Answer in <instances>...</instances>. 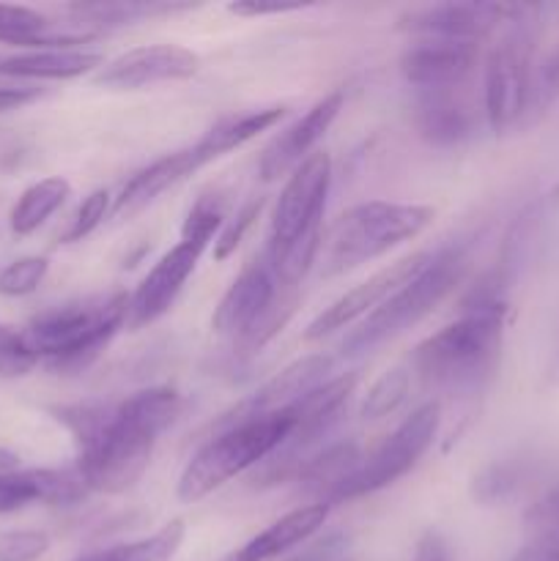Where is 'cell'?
I'll return each instance as SVG.
<instances>
[{
	"mask_svg": "<svg viewBox=\"0 0 559 561\" xmlns=\"http://www.w3.org/2000/svg\"><path fill=\"white\" fill-rule=\"evenodd\" d=\"M38 365V354L33 351L25 332L0 323V376L22 378Z\"/></svg>",
	"mask_w": 559,
	"mask_h": 561,
	"instance_id": "obj_30",
	"label": "cell"
},
{
	"mask_svg": "<svg viewBox=\"0 0 559 561\" xmlns=\"http://www.w3.org/2000/svg\"><path fill=\"white\" fill-rule=\"evenodd\" d=\"M360 447H356L354 442L329 444V447H323L321 453L312 455V458L301 466L296 480H299L301 493L316 496V502L329 504L334 491L360 469Z\"/></svg>",
	"mask_w": 559,
	"mask_h": 561,
	"instance_id": "obj_23",
	"label": "cell"
},
{
	"mask_svg": "<svg viewBox=\"0 0 559 561\" xmlns=\"http://www.w3.org/2000/svg\"><path fill=\"white\" fill-rule=\"evenodd\" d=\"M129 310V296L110 294L77 305L55 307L42 312L25 329L38 362L49 370H80L88 367L104 345L121 332Z\"/></svg>",
	"mask_w": 559,
	"mask_h": 561,
	"instance_id": "obj_5",
	"label": "cell"
},
{
	"mask_svg": "<svg viewBox=\"0 0 559 561\" xmlns=\"http://www.w3.org/2000/svg\"><path fill=\"white\" fill-rule=\"evenodd\" d=\"M285 107L283 104H274V107H263V110H250V113L241 115H230V118L217 121L201 140L195 142V153L201 157L203 164L214 162V159L225 157V153L236 151L244 142L255 140L261 131L272 129L277 121H283Z\"/></svg>",
	"mask_w": 559,
	"mask_h": 561,
	"instance_id": "obj_22",
	"label": "cell"
},
{
	"mask_svg": "<svg viewBox=\"0 0 559 561\" xmlns=\"http://www.w3.org/2000/svg\"><path fill=\"white\" fill-rule=\"evenodd\" d=\"M414 561H449V551L444 537L438 535V531H425L422 540L417 542Z\"/></svg>",
	"mask_w": 559,
	"mask_h": 561,
	"instance_id": "obj_41",
	"label": "cell"
},
{
	"mask_svg": "<svg viewBox=\"0 0 559 561\" xmlns=\"http://www.w3.org/2000/svg\"><path fill=\"white\" fill-rule=\"evenodd\" d=\"M310 3H288V0H239V3H228V11L236 16H266V14H290V11H301Z\"/></svg>",
	"mask_w": 559,
	"mask_h": 561,
	"instance_id": "obj_40",
	"label": "cell"
},
{
	"mask_svg": "<svg viewBox=\"0 0 559 561\" xmlns=\"http://www.w3.org/2000/svg\"><path fill=\"white\" fill-rule=\"evenodd\" d=\"M47 16L38 14V11L27 9V5H5L0 3V42L11 44L22 36H31V33L47 27Z\"/></svg>",
	"mask_w": 559,
	"mask_h": 561,
	"instance_id": "obj_35",
	"label": "cell"
},
{
	"mask_svg": "<svg viewBox=\"0 0 559 561\" xmlns=\"http://www.w3.org/2000/svg\"><path fill=\"white\" fill-rule=\"evenodd\" d=\"M201 168L203 162L192 146L184 148V151H173L168 153V157L157 159V162L142 168L140 173H135L129 181H126V186L113 201V217L124 219V217H132V214L142 211V208L151 206L162 192H168L170 186L181 184L186 175H192Z\"/></svg>",
	"mask_w": 559,
	"mask_h": 561,
	"instance_id": "obj_19",
	"label": "cell"
},
{
	"mask_svg": "<svg viewBox=\"0 0 559 561\" xmlns=\"http://www.w3.org/2000/svg\"><path fill=\"white\" fill-rule=\"evenodd\" d=\"M179 411L181 394L170 387L142 389L121 403L104 405L99 425L77 444V471L88 491H129L148 469L159 436Z\"/></svg>",
	"mask_w": 559,
	"mask_h": 561,
	"instance_id": "obj_1",
	"label": "cell"
},
{
	"mask_svg": "<svg viewBox=\"0 0 559 561\" xmlns=\"http://www.w3.org/2000/svg\"><path fill=\"white\" fill-rule=\"evenodd\" d=\"M334 359L327 354H312L305 359L290 362L288 367L277 373L274 378H269L263 387H258V392H252L250 398L241 400L236 409H230L228 414H223V420L212 427H225L236 425V422L255 420V416H269L280 414V411L290 409L294 403H299L301 398L312 392V389L323 387L329 381V373H332Z\"/></svg>",
	"mask_w": 559,
	"mask_h": 561,
	"instance_id": "obj_14",
	"label": "cell"
},
{
	"mask_svg": "<svg viewBox=\"0 0 559 561\" xmlns=\"http://www.w3.org/2000/svg\"><path fill=\"white\" fill-rule=\"evenodd\" d=\"M504 307L499 288H480L466 301L464 316L417 345L411 370L436 389H480L493 373L504 334Z\"/></svg>",
	"mask_w": 559,
	"mask_h": 561,
	"instance_id": "obj_2",
	"label": "cell"
},
{
	"mask_svg": "<svg viewBox=\"0 0 559 561\" xmlns=\"http://www.w3.org/2000/svg\"><path fill=\"white\" fill-rule=\"evenodd\" d=\"M206 241L197 239H181L179 244L170 252H164L159 257L157 266L142 277V283L137 285L135 294L129 296V310H126V327L129 329H142L148 323L159 321L164 312L173 307V301L179 299L181 288H184L186 279L195 272L197 261L206 252Z\"/></svg>",
	"mask_w": 559,
	"mask_h": 561,
	"instance_id": "obj_12",
	"label": "cell"
},
{
	"mask_svg": "<svg viewBox=\"0 0 559 561\" xmlns=\"http://www.w3.org/2000/svg\"><path fill=\"white\" fill-rule=\"evenodd\" d=\"M277 296V279H274L266 255H261L258 261L247 263L239 277L233 279V285L225 290L217 310H214L212 329L223 337H233L241 343L266 318Z\"/></svg>",
	"mask_w": 559,
	"mask_h": 561,
	"instance_id": "obj_15",
	"label": "cell"
},
{
	"mask_svg": "<svg viewBox=\"0 0 559 561\" xmlns=\"http://www.w3.org/2000/svg\"><path fill=\"white\" fill-rule=\"evenodd\" d=\"M38 88H20V85H0V115L20 110L25 104L36 102Z\"/></svg>",
	"mask_w": 559,
	"mask_h": 561,
	"instance_id": "obj_42",
	"label": "cell"
},
{
	"mask_svg": "<svg viewBox=\"0 0 559 561\" xmlns=\"http://www.w3.org/2000/svg\"><path fill=\"white\" fill-rule=\"evenodd\" d=\"M427 261H431V252H417V255L400 257V261L389 263L387 268H381V272H376L373 277H367L365 283L351 288L349 294L340 296L338 301H332L321 316L312 318L305 337L321 340L327 337V334L338 332V329H345L349 323H354L356 318L370 316V312L376 310L378 305H384L400 285H406L411 277H417V274L425 268Z\"/></svg>",
	"mask_w": 559,
	"mask_h": 561,
	"instance_id": "obj_13",
	"label": "cell"
},
{
	"mask_svg": "<svg viewBox=\"0 0 559 561\" xmlns=\"http://www.w3.org/2000/svg\"><path fill=\"white\" fill-rule=\"evenodd\" d=\"M329 504L312 502L305 504V507L294 510V513L283 515L280 520H274L269 529H263L261 535L252 537L244 548H239L241 559L244 561H269L277 559L280 553L290 551L299 542H305L307 537L316 535L329 518Z\"/></svg>",
	"mask_w": 559,
	"mask_h": 561,
	"instance_id": "obj_21",
	"label": "cell"
},
{
	"mask_svg": "<svg viewBox=\"0 0 559 561\" xmlns=\"http://www.w3.org/2000/svg\"><path fill=\"white\" fill-rule=\"evenodd\" d=\"M510 20V31L493 44L486 60V118L493 131H504L524 115L532 93V33L518 16Z\"/></svg>",
	"mask_w": 559,
	"mask_h": 561,
	"instance_id": "obj_8",
	"label": "cell"
},
{
	"mask_svg": "<svg viewBox=\"0 0 559 561\" xmlns=\"http://www.w3.org/2000/svg\"><path fill=\"white\" fill-rule=\"evenodd\" d=\"M71 184L60 175H49V179L36 181L33 186H27L20 195V201L11 208V230L16 236H31L69 201Z\"/></svg>",
	"mask_w": 559,
	"mask_h": 561,
	"instance_id": "obj_26",
	"label": "cell"
},
{
	"mask_svg": "<svg viewBox=\"0 0 559 561\" xmlns=\"http://www.w3.org/2000/svg\"><path fill=\"white\" fill-rule=\"evenodd\" d=\"M513 561H559V485L526 510L524 542Z\"/></svg>",
	"mask_w": 559,
	"mask_h": 561,
	"instance_id": "obj_24",
	"label": "cell"
},
{
	"mask_svg": "<svg viewBox=\"0 0 559 561\" xmlns=\"http://www.w3.org/2000/svg\"><path fill=\"white\" fill-rule=\"evenodd\" d=\"M49 272V261L42 255H27L20 261L9 263V266L0 272V294L3 296H27L44 283Z\"/></svg>",
	"mask_w": 559,
	"mask_h": 561,
	"instance_id": "obj_32",
	"label": "cell"
},
{
	"mask_svg": "<svg viewBox=\"0 0 559 561\" xmlns=\"http://www.w3.org/2000/svg\"><path fill=\"white\" fill-rule=\"evenodd\" d=\"M329 181H332V159L327 151L310 153L294 170L274 206L272 228H269V257L290 250L312 230H321Z\"/></svg>",
	"mask_w": 559,
	"mask_h": 561,
	"instance_id": "obj_9",
	"label": "cell"
},
{
	"mask_svg": "<svg viewBox=\"0 0 559 561\" xmlns=\"http://www.w3.org/2000/svg\"><path fill=\"white\" fill-rule=\"evenodd\" d=\"M521 11V5L502 3H438L403 11L398 31L417 38H442V42H471L486 38L493 27L504 25Z\"/></svg>",
	"mask_w": 559,
	"mask_h": 561,
	"instance_id": "obj_10",
	"label": "cell"
},
{
	"mask_svg": "<svg viewBox=\"0 0 559 561\" xmlns=\"http://www.w3.org/2000/svg\"><path fill=\"white\" fill-rule=\"evenodd\" d=\"M223 561H244V559H241L239 551H233V553H228V557H225Z\"/></svg>",
	"mask_w": 559,
	"mask_h": 561,
	"instance_id": "obj_45",
	"label": "cell"
},
{
	"mask_svg": "<svg viewBox=\"0 0 559 561\" xmlns=\"http://www.w3.org/2000/svg\"><path fill=\"white\" fill-rule=\"evenodd\" d=\"M345 551H349V535L332 531V535L321 537V540H316L312 546L301 548L299 553H294V557L285 561H338Z\"/></svg>",
	"mask_w": 559,
	"mask_h": 561,
	"instance_id": "obj_39",
	"label": "cell"
},
{
	"mask_svg": "<svg viewBox=\"0 0 559 561\" xmlns=\"http://www.w3.org/2000/svg\"><path fill=\"white\" fill-rule=\"evenodd\" d=\"M38 502V488L33 480V471H14V474H0V515L16 513L27 504Z\"/></svg>",
	"mask_w": 559,
	"mask_h": 561,
	"instance_id": "obj_36",
	"label": "cell"
},
{
	"mask_svg": "<svg viewBox=\"0 0 559 561\" xmlns=\"http://www.w3.org/2000/svg\"><path fill=\"white\" fill-rule=\"evenodd\" d=\"M261 206H263L261 197H258V201H250L239 214H236L233 222L225 225V230L219 233L217 244H214V257H217V261H225L230 252H236V247L241 244L244 233L252 228V222H255L258 214H261Z\"/></svg>",
	"mask_w": 559,
	"mask_h": 561,
	"instance_id": "obj_38",
	"label": "cell"
},
{
	"mask_svg": "<svg viewBox=\"0 0 559 561\" xmlns=\"http://www.w3.org/2000/svg\"><path fill=\"white\" fill-rule=\"evenodd\" d=\"M49 551V535L36 529H16L0 535V561H38Z\"/></svg>",
	"mask_w": 559,
	"mask_h": 561,
	"instance_id": "obj_34",
	"label": "cell"
},
{
	"mask_svg": "<svg viewBox=\"0 0 559 561\" xmlns=\"http://www.w3.org/2000/svg\"><path fill=\"white\" fill-rule=\"evenodd\" d=\"M190 3H168V0H104V3H75L69 11L75 14L77 25L91 27H121L132 22L151 20L159 14H175L186 11Z\"/></svg>",
	"mask_w": 559,
	"mask_h": 561,
	"instance_id": "obj_25",
	"label": "cell"
},
{
	"mask_svg": "<svg viewBox=\"0 0 559 561\" xmlns=\"http://www.w3.org/2000/svg\"><path fill=\"white\" fill-rule=\"evenodd\" d=\"M466 272L464 247H444L431 252V261L425 263L417 277L400 285L384 305H378L349 337L343 340L345 356H365L367 351L378 348L387 340L398 337L406 329L420 323L431 316L438 305L449 296V290L460 283Z\"/></svg>",
	"mask_w": 559,
	"mask_h": 561,
	"instance_id": "obj_6",
	"label": "cell"
},
{
	"mask_svg": "<svg viewBox=\"0 0 559 561\" xmlns=\"http://www.w3.org/2000/svg\"><path fill=\"white\" fill-rule=\"evenodd\" d=\"M201 69V58L181 44H146L107 60L93 82L115 91H140L159 82L190 80Z\"/></svg>",
	"mask_w": 559,
	"mask_h": 561,
	"instance_id": "obj_11",
	"label": "cell"
},
{
	"mask_svg": "<svg viewBox=\"0 0 559 561\" xmlns=\"http://www.w3.org/2000/svg\"><path fill=\"white\" fill-rule=\"evenodd\" d=\"M438 422H442V405L436 400L420 405L411 416H406L370 455L367 460H362L360 469L343 482V485L334 491V496L329 499V507L332 504L354 502V499L370 496V493L381 491V488L392 485L400 477L409 474L417 463H420L422 455L431 449L433 438H436Z\"/></svg>",
	"mask_w": 559,
	"mask_h": 561,
	"instance_id": "obj_7",
	"label": "cell"
},
{
	"mask_svg": "<svg viewBox=\"0 0 559 561\" xmlns=\"http://www.w3.org/2000/svg\"><path fill=\"white\" fill-rule=\"evenodd\" d=\"M107 214H110V192L107 190L91 192V195L80 203L75 217L69 219V228L60 233V241H64V244H77V241L88 239V236L104 222Z\"/></svg>",
	"mask_w": 559,
	"mask_h": 561,
	"instance_id": "obj_33",
	"label": "cell"
},
{
	"mask_svg": "<svg viewBox=\"0 0 559 561\" xmlns=\"http://www.w3.org/2000/svg\"><path fill=\"white\" fill-rule=\"evenodd\" d=\"M411 121L417 135L436 148H455L475 135V115L458 96V88L417 91Z\"/></svg>",
	"mask_w": 559,
	"mask_h": 561,
	"instance_id": "obj_18",
	"label": "cell"
},
{
	"mask_svg": "<svg viewBox=\"0 0 559 561\" xmlns=\"http://www.w3.org/2000/svg\"><path fill=\"white\" fill-rule=\"evenodd\" d=\"M345 104L343 91H332L323 99H318L310 110H307L301 118H296L294 124L285 126L261 153V162H258V173L263 181H277L280 175H285L288 170H296L310 151L316 148V142L321 140L329 131V126L334 124V118L340 115Z\"/></svg>",
	"mask_w": 559,
	"mask_h": 561,
	"instance_id": "obj_16",
	"label": "cell"
},
{
	"mask_svg": "<svg viewBox=\"0 0 559 561\" xmlns=\"http://www.w3.org/2000/svg\"><path fill=\"white\" fill-rule=\"evenodd\" d=\"M294 409H285L280 414L255 416V420L219 427L186 463L179 480L181 502H201L233 477L272 458L283 447L288 433L294 431Z\"/></svg>",
	"mask_w": 559,
	"mask_h": 561,
	"instance_id": "obj_3",
	"label": "cell"
},
{
	"mask_svg": "<svg viewBox=\"0 0 559 561\" xmlns=\"http://www.w3.org/2000/svg\"><path fill=\"white\" fill-rule=\"evenodd\" d=\"M0 60H3V58H0Z\"/></svg>",
	"mask_w": 559,
	"mask_h": 561,
	"instance_id": "obj_46",
	"label": "cell"
},
{
	"mask_svg": "<svg viewBox=\"0 0 559 561\" xmlns=\"http://www.w3.org/2000/svg\"><path fill=\"white\" fill-rule=\"evenodd\" d=\"M409 389H411L409 367H392V370L381 373V376L373 381V387L367 389L360 414L365 416V420H384V416H389L392 411L400 409V403L409 398Z\"/></svg>",
	"mask_w": 559,
	"mask_h": 561,
	"instance_id": "obj_28",
	"label": "cell"
},
{
	"mask_svg": "<svg viewBox=\"0 0 559 561\" xmlns=\"http://www.w3.org/2000/svg\"><path fill=\"white\" fill-rule=\"evenodd\" d=\"M477 66V44L417 38L400 55V71L417 91H449L458 88Z\"/></svg>",
	"mask_w": 559,
	"mask_h": 561,
	"instance_id": "obj_17",
	"label": "cell"
},
{
	"mask_svg": "<svg viewBox=\"0 0 559 561\" xmlns=\"http://www.w3.org/2000/svg\"><path fill=\"white\" fill-rule=\"evenodd\" d=\"M184 520L175 518L159 531H153L151 537H146V540L102 548V551H93L77 561H170L181 548V542H184Z\"/></svg>",
	"mask_w": 559,
	"mask_h": 561,
	"instance_id": "obj_27",
	"label": "cell"
},
{
	"mask_svg": "<svg viewBox=\"0 0 559 561\" xmlns=\"http://www.w3.org/2000/svg\"><path fill=\"white\" fill-rule=\"evenodd\" d=\"M518 488V474L513 466H491L475 480V496L486 504L504 502Z\"/></svg>",
	"mask_w": 559,
	"mask_h": 561,
	"instance_id": "obj_37",
	"label": "cell"
},
{
	"mask_svg": "<svg viewBox=\"0 0 559 561\" xmlns=\"http://www.w3.org/2000/svg\"><path fill=\"white\" fill-rule=\"evenodd\" d=\"M559 91V49L546 60L540 71V93L551 96V93Z\"/></svg>",
	"mask_w": 559,
	"mask_h": 561,
	"instance_id": "obj_43",
	"label": "cell"
},
{
	"mask_svg": "<svg viewBox=\"0 0 559 561\" xmlns=\"http://www.w3.org/2000/svg\"><path fill=\"white\" fill-rule=\"evenodd\" d=\"M16 466H20V455L11 453V449L0 447V474H14Z\"/></svg>",
	"mask_w": 559,
	"mask_h": 561,
	"instance_id": "obj_44",
	"label": "cell"
},
{
	"mask_svg": "<svg viewBox=\"0 0 559 561\" xmlns=\"http://www.w3.org/2000/svg\"><path fill=\"white\" fill-rule=\"evenodd\" d=\"M225 225V197L212 192V195L197 197L195 206L190 208L181 228V239H197V241H212L214 233Z\"/></svg>",
	"mask_w": 559,
	"mask_h": 561,
	"instance_id": "obj_31",
	"label": "cell"
},
{
	"mask_svg": "<svg viewBox=\"0 0 559 561\" xmlns=\"http://www.w3.org/2000/svg\"><path fill=\"white\" fill-rule=\"evenodd\" d=\"M104 58L88 49H38L0 60V75L14 80H75L93 69H102Z\"/></svg>",
	"mask_w": 559,
	"mask_h": 561,
	"instance_id": "obj_20",
	"label": "cell"
},
{
	"mask_svg": "<svg viewBox=\"0 0 559 561\" xmlns=\"http://www.w3.org/2000/svg\"><path fill=\"white\" fill-rule=\"evenodd\" d=\"M33 480L38 488V502L55 504V507L77 504L91 493L77 466L75 469H33Z\"/></svg>",
	"mask_w": 559,
	"mask_h": 561,
	"instance_id": "obj_29",
	"label": "cell"
},
{
	"mask_svg": "<svg viewBox=\"0 0 559 561\" xmlns=\"http://www.w3.org/2000/svg\"><path fill=\"white\" fill-rule=\"evenodd\" d=\"M431 222L433 208L414 203L367 201L345 208L321 241V274L334 277L381 257L403 241L417 239Z\"/></svg>",
	"mask_w": 559,
	"mask_h": 561,
	"instance_id": "obj_4",
	"label": "cell"
}]
</instances>
